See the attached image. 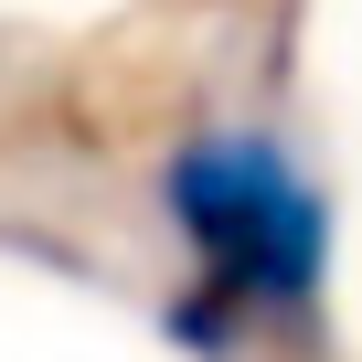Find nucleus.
Listing matches in <instances>:
<instances>
[{"instance_id": "1", "label": "nucleus", "mask_w": 362, "mask_h": 362, "mask_svg": "<svg viewBox=\"0 0 362 362\" xmlns=\"http://www.w3.org/2000/svg\"><path fill=\"white\" fill-rule=\"evenodd\" d=\"M160 214L192 288L245 330H309L330 288V192L277 128H203L160 170Z\"/></svg>"}]
</instances>
